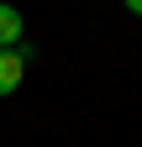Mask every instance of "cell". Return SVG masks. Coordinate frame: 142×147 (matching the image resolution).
<instances>
[{
    "mask_svg": "<svg viewBox=\"0 0 142 147\" xmlns=\"http://www.w3.org/2000/svg\"><path fill=\"white\" fill-rule=\"evenodd\" d=\"M126 11H132V16H142V0H126Z\"/></svg>",
    "mask_w": 142,
    "mask_h": 147,
    "instance_id": "3957f363",
    "label": "cell"
},
{
    "mask_svg": "<svg viewBox=\"0 0 142 147\" xmlns=\"http://www.w3.org/2000/svg\"><path fill=\"white\" fill-rule=\"evenodd\" d=\"M21 79H26L21 53H16V47H0V100H5V95H16V89H21Z\"/></svg>",
    "mask_w": 142,
    "mask_h": 147,
    "instance_id": "6da1fadb",
    "label": "cell"
},
{
    "mask_svg": "<svg viewBox=\"0 0 142 147\" xmlns=\"http://www.w3.org/2000/svg\"><path fill=\"white\" fill-rule=\"evenodd\" d=\"M21 32H26L21 11H16L11 0H0V47H16V42H21Z\"/></svg>",
    "mask_w": 142,
    "mask_h": 147,
    "instance_id": "7a4b0ae2",
    "label": "cell"
}]
</instances>
